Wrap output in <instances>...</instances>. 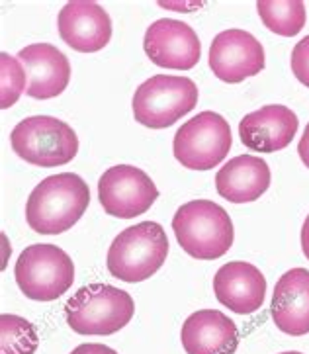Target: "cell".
<instances>
[{"mask_svg": "<svg viewBox=\"0 0 309 354\" xmlns=\"http://www.w3.org/2000/svg\"><path fill=\"white\" fill-rule=\"evenodd\" d=\"M91 204L88 184L75 172L47 176L26 202V221L41 235H59L84 216Z\"/></svg>", "mask_w": 309, "mask_h": 354, "instance_id": "cell-1", "label": "cell"}, {"mask_svg": "<svg viewBox=\"0 0 309 354\" xmlns=\"http://www.w3.org/2000/svg\"><path fill=\"white\" fill-rule=\"evenodd\" d=\"M172 229L182 251L198 261L223 257L235 239L230 214L212 200H192L178 207Z\"/></svg>", "mask_w": 309, "mask_h": 354, "instance_id": "cell-2", "label": "cell"}, {"mask_svg": "<svg viewBox=\"0 0 309 354\" xmlns=\"http://www.w3.org/2000/svg\"><path fill=\"white\" fill-rule=\"evenodd\" d=\"M133 313V297L110 284L82 286L65 306L71 329L86 337L114 335L126 327Z\"/></svg>", "mask_w": 309, "mask_h": 354, "instance_id": "cell-3", "label": "cell"}, {"mask_svg": "<svg viewBox=\"0 0 309 354\" xmlns=\"http://www.w3.org/2000/svg\"><path fill=\"white\" fill-rule=\"evenodd\" d=\"M169 254L165 229L155 221H141L124 229L108 249V272L122 282H143L159 270Z\"/></svg>", "mask_w": 309, "mask_h": 354, "instance_id": "cell-4", "label": "cell"}, {"mask_svg": "<svg viewBox=\"0 0 309 354\" xmlns=\"http://www.w3.org/2000/svg\"><path fill=\"white\" fill-rule=\"evenodd\" d=\"M10 145L20 159L41 169L63 167L79 153V138L73 127L51 115L22 120L12 129Z\"/></svg>", "mask_w": 309, "mask_h": 354, "instance_id": "cell-5", "label": "cell"}, {"mask_svg": "<svg viewBox=\"0 0 309 354\" xmlns=\"http://www.w3.org/2000/svg\"><path fill=\"white\" fill-rule=\"evenodd\" d=\"M16 284L22 294L35 301H53L75 282V264L57 245H30L14 266Z\"/></svg>", "mask_w": 309, "mask_h": 354, "instance_id": "cell-6", "label": "cell"}, {"mask_svg": "<svg viewBox=\"0 0 309 354\" xmlns=\"http://www.w3.org/2000/svg\"><path fill=\"white\" fill-rule=\"evenodd\" d=\"M198 86L188 77L155 75L133 94V115L141 126L165 129L192 112L198 104Z\"/></svg>", "mask_w": 309, "mask_h": 354, "instance_id": "cell-7", "label": "cell"}, {"mask_svg": "<svg viewBox=\"0 0 309 354\" xmlns=\"http://www.w3.org/2000/svg\"><path fill=\"white\" fill-rule=\"evenodd\" d=\"M233 136L227 120L216 112H200L178 127L172 151L176 160L190 171H209L227 157Z\"/></svg>", "mask_w": 309, "mask_h": 354, "instance_id": "cell-8", "label": "cell"}, {"mask_svg": "<svg viewBox=\"0 0 309 354\" xmlns=\"http://www.w3.org/2000/svg\"><path fill=\"white\" fill-rule=\"evenodd\" d=\"M98 198L108 216L133 219L155 204L159 190L147 172L131 165H118L100 176Z\"/></svg>", "mask_w": 309, "mask_h": 354, "instance_id": "cell-9", "label": "cell"}, {"mask_svg": "<svg viewBox=\"0 0 309 354\" xmlns=\"http://www.w3.org/2000/svg\"><path fill=\"white\" fill-rule=\"evenodd\" d=\"M209 69L230 84L256 77L264 69L263 44L245 30H225L212 41Z\"/></svg>", "mask_w": 309, "mask_h": 354, "instance_id": "cell-10", "label": "cell"}, {"mask_svg": "<svg viewBox=\"0 0 309 354\" xmlns=\"http://www.w3.org/2000/svg\"><path fill=\"white\" fill-rule=\"evenodd\" d=\"M147 57L162 69L190 71L198 65L202 46L188 24L162 18L153 22L143 37Z\"/></svg>", "mask_w": 309, "mask_h": 354, "instance_id": "cell-11", "label": "cell"}, {"mask_svg": "<svg viewBox=\"0 0 309 354\" xmlns=\"http://www.w3.org/2000/svg\"><path fill=\"white\" fill-rule=\"evenodd\" d=\"M61 39L79 53H96L112 39V20L100 4L91 0H73L59 12Z\"/></svg>", "mask_w": 309, "mask_h": 354, "instance_id": "cell-12", "label": "cell"}, {"mask_svg": "<svg viewBox=\"0 0 309 354\" xmlns=\"http://www.w3.org/2000/svg\"><path fill=\"white\" fill-rule=\"evenodd\" d=\"M299 127L298 115L288 106L270 104L247 114L239 124L243 145L259 153H276L286 149L296 138Z\"/></svg>", "mask_w": 309, "mask_h": 354, "instance_id": "cell-13", "label": "cell"}, {"mask_svg": "<svg viewBox=\"0 0 309 354\" xmlns=\"http://www.w3.org/2000/svg\"><path fill=\"white\" fill-rule=\"evenodd\" d=\"M18 59L28 77L26 94L37 100H49L69 86L71 63L63 51L51 44H34L20 49Z\"/></svg>", "mask_w": 309, "mask_h": 354, "instance_id": "cell-14", "label": "cell"}, {"mask_svg": "<svg viewBox=\"0 0 309 354\" xmlns=\"http://www.w3.org/2000/svg\"><path fill=\"white\" fill-rule=\"evenodd\" d=\"M214 294L219 304L230 308L233 313L249 315L263 308L266 278L251 263H227L214 276Z\"/></svg>", "mask_w": 309, "mask_h": 354, "instance_id": "cell-15", "label": "cell"}, {"mask_svg": "<svg viewBox=\"0 0 309 354\" xmlns=\"http://www.w3.org/2000/svg\"><path fill=\"white\" fill-rule=\"evenodd\" d=\"M180 341L186 354H235L239 329L218 309H200L182 323Z\"/></svg>", "mask_w": 309, "mask_h": 354, "instance_id": "cell-16", "label": "cell"}, {"mask_svg": "<svg viewBox=\"0 0 309 354\" xmlns=\"http://www.w3.org/2000/svg\"><path fill=\"white\" fill-rule=\"evenodd\" d=\"M270 313L276 327L292 337L309 333V270L292 268L274 286Z\"/></svg>", "mask_w": 309, "mask_h": 354, "instance_id": "cell-17", "label": "cell"}, {"mask_svg": "<svg viewBox=\"0 0 309 354\" xmlns=\"http://www.w3.org/2000/svg\"><path fill=\"white\" fill-rule=\"evenodd\" d=\"M270 186L266 160L254 155H239L225 162L216 174V190L231 204L254 202Z\"/></svg>", "mask_w": 309, "mask_h": 354, "instance_id": "cell-18", "label": "cell"}, {"mask_svg": "<svg viewBox=\"0 0 309 354\" xmlns=\"http://www.w3.org/2000/svg\"><path fill=\"white\" fill-rule=\"evenodd\" d=\"M256 10L264 26L282 37L298 35L308 20V10L301 0H288V2L261 0L256 4Z\"/></svg>", "mask_w": 309, "mask_h": 354, "instance_id": "cell-19", "label": "cell"}, {"mask_svg": "<svg viewBox=\"0 0 309 354\" xmlns=\"http://www.w3.org/2000/svg\"><path fill=\"white\" fill-rule=\"evenodd\" d=\"M39 337L35 327L20 315L0 317V354H35Z\"/></svg>", "mask_w": 309, "mask_h": 354, "instance_id": "cell-20", "label": "cell"}, {"mask_svg": "<svg viewBox=\"0 0 309 354\" xmlns=\"http://www.w3.org/2000/svg\"><path fill=\"white\" fill-rule=\"evenodd\" d=\"M28 88V77L18 57L0 53V108L6 110L18 102Z\"/></svg>", "mask_w": 309, "mask_h": 354, "instance_id": "cell-21", "label": "cell"}, {"mask_svg": "<svg viewBox=\"0 0 309 354\" xmlns=\"http://www.w3.org/2000/svg\"><path fill=\"white\" fill-rule=\"evenodd\" d=\"M290 65H292V73L294 77L309 88V35H306L303 39H299L294 51H292V59H290Z\"/></svg>", "mask_w": 309, "mask_h": 354, "instance_id": "cell-22", "label": "cell"}, {"mask_svg": "<svg viewBox=\"0 0 309 354\" xmlns=\"http://www.w3.org/2000/svg\"><path fill=\"white\" fill-rule=\"evenodd\" d=\"M71 354H118V353H115L114 348L106 346V344L86 343V344H80V346H77V348H75Z\"/></svg>", "mask_w": 309, "mask_h": 354, "instance_id": "cell-23", "label": "cell"}, {"mask_svg": "<svg viewBox=\"0 0 309 354\" xmlns=\"http://www.w3.org/2000/svg\"><path fill=\"white\" fill-rule=\"evenodd\" d=\"M298 153H299V159H301V162H303V165L309 169V124L306 126V131H303V136H301V139H299Z\"/></svg>", "mask_w": 309, "mask_h": 354, "instance_id": "cell-24", "label": "cell"}, {"mask_svg": "<svg viewBox=\"0 0 309 354\" xmlns=\"http://www.w3.org/2000/svg\"><path fill=\"white\" fill-rule=\"evenodd\" d=\"M301 251L309 261V214L306 217V221H303V227H301Z\"/></svg>", "mask_w": 309, "mask_h": 354, "instance_id": "cell-25", "label": "cell"}, {"mask_svg": "<svg viewBox=\"0 0 309 354\" xmlns=\"http://www.w3.org/2000/svg\"><path fill=\"white\" fill-rule=\"evenodd\" d=\"M280 354H301V353H294V351H292V353H280Z\"/></svg>", "mask_w": 309, "mask_h": 354, "instance_id": "cell-26", "label": "cell"}]
</instances>
